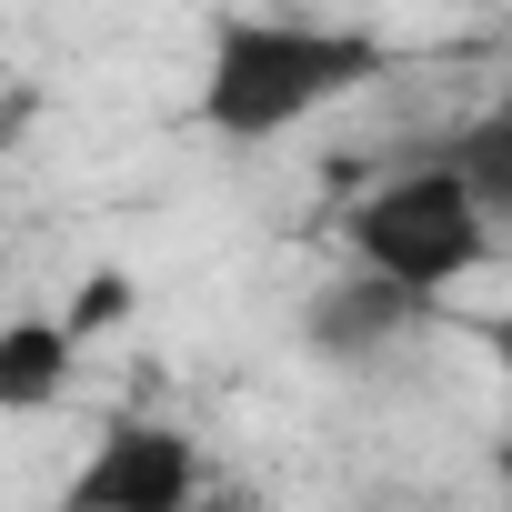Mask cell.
I'll return each instance as SVG.
<instances>
[{
  "instance_id": "6da1fadb",
  "label": "cell",
  "mask_w": 512,
  "mask_h": 512,
  "mask_svg": "<svg viewBox=\"0 0 512 512\" xmlns=\"http://www.w3.org/2000/svg\"><path fill=\"white\" fill-rule=\"evenodd\" d=\"M382 81V41L352 21H292V11H221L211 51H201V131L231 151H262L302 121H322L332 101Z\"/></svg>"
},
{
  "instance_id": "7a4b0ae2",
  "label": "cell",
  "mask_w": 512,
  "mask_h": 512,
  "mask_svg": "<svg viewBox=\"0 0 512 512\" xmlns=\"http://www.w3.org/2000/svg\"><path fill=\"white\" fill-rule=\"evenodd\" d=\"M342 251L352 272L412 292V302H442L452 282H472L492 262V211L462 191V171L432 151V161H402L382 171L352 211H342Z\"/></svg>"
},
{
  "instance_id": "3957f363",
  "label": "cell",
  "mask_w": 512,
  "mask_h": 512,
  "mask_svg": "<svg viewBox=\"0 0 512 512\" xmlns=\"http://www.w3.org/2000/svg\"><path fill=\"white\" fill-rule=\"evenodd\" d=\"M211 502V472H201V442L161 412H121L101 422V442L81 452V472L61 482V512H201Z\"/></svg>"
},
{
  "instance_id": "277c9868",
  "label": "cell",
  "mask_w": 512,
  "mask_h": 512,
  "mask_svg": "<svg viewBox=\"0 0 512 512\" xmlns=\"http://www.w3.org/2000/svg\"><path fill=\"white\" fill-rule=\"evenodd\" d=\"M432 312H442V302H412V292H392V282H372V272H342V282H322V292L302 302V342H312L332 372H372V362H392Z\"/></svg>"
},
{
  "instance_id": "5b68a950",
  "label": "cell",
  "mask_w": 512,
  "mask_h": 512,
  "mask_svg": "<svg viewBox=\"0 0 512 512\" xmlns=\"http://www.w3.org/2000/svg\"><path fill=\"white\" fill-rule=\"evenodd\" d=\"M71 372H81V332L61 312H11V322H0V412H11V422L51 412L71 392Z\"/></svg>"
},
{
  "instance_id": "8992f818",
  "label": "cell",
  "mask_w": 512,
  "mask_h": 512,
  "mask_svg": "<svg viewBox=\"0 0 512 512\" xmlns=\"http://www.w3.org/2000/svg\"><path fill=\"white\" fill-rule=\"evenodd\" d=\"M442 161L462 171V191L492 211V231L512 221V101H492V111H472L452 141H442Z\"/></svg>"
},
{
  "instance_id": "52a82bcc",
  "label": "cell",
  "mask_w": 512,
  "mask_h": 512,
  "mask_svg": "<svg viewBox=\"0 0 512 512\" xmlns=\"http://www.w3.org/2000/svg\"><path fill=\"white\" fill-rule=\"evenodd\" d=\"M131 302H141V292H131V272H121V262H101V272L81 282V302H71L61 322H71V332H81V352H91L101 332H121V322H131Z\"/></svg>"
},
{
  "instance_id": "ba28073f",
  "label": "cell",
  "mask_w": 512,
  "mask_h": 512,
  "mask_svg": "<svg viewBox=\"0 0 512 512\" xmlns=\"http://www.w3.org/2000/svg\"><path fill=\"white\" fill-rule=\"evenodd\" d=\"M472 342L492 352V382H502V422H512V312H482V322H472Z\"/></svg>"
},
{
  "instance_id": "9c48e42d",
  "label": "cell",
  "mask_w": 512,
  "mask_h": 512,
  "mask_svg": "<svg viewBox=\"0 0 512 512\" xmlns=\"http://www.w3.org/2000/svg\"><path fill=\"white\" fill-rule=\"evenodd\" d=\"M201 512H272V502H262V492H211Z\"/></svg>"
},
{
  "instance_id": "30bf717a",
  "label": "cell",
  "mask_w": 512,
  "mask_h": 512,
  "mask_svg": "<svg viewBox=\"0 0 512 512\" xmlns=\"http://www.w3.org/2000/svg\"><path fill=\"white\" fill-rule=\"evenodd\" d=\"M392 512H442V502H392Z\"/></svg>"
}]
</instances>
